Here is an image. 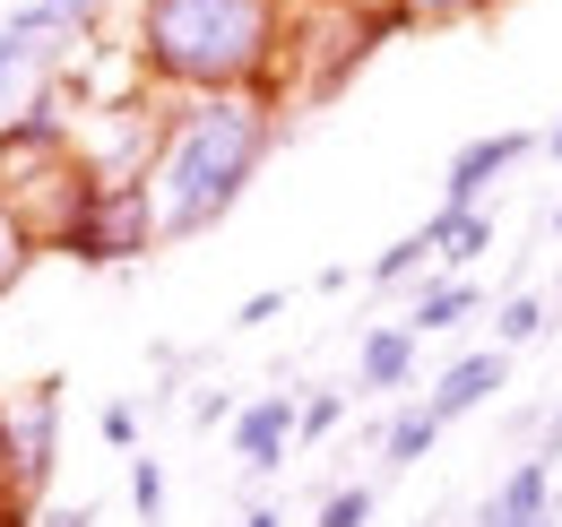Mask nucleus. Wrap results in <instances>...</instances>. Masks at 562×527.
<instances>
[{
    "label": "nucleus",
    "mask_w": 562,
    "mask_h": 527,
    "mask_svg": "<svg viewBox=\"0 0 562 527\" xmlns=\"http://www.w3.org/2000/svg\"><path fill=\"white\" fill-rule=\"evenodd\" d=\"M294 0H139L131 69L182 96H285Z\"/></svg>",
    "instance_id": "f257e3e1"
},
{
    "label": "nucleus",
    "mask_w": 562,
    "mask_h": 527,
    "mask_svg": "<svg viewBox=\"0 0 562 527\" xmlns=\"http://www.w3.org/2000/svg\"><path fill=\"white\" fill-rule=\"evenodd\" d=\"M269 147H278L269 96H182L139 173L147 208H156V243H200L209 225H225L243 208V191L260 182Z\"/></svg>",
    "instance_id": "f03ea898"
},
{
    "label": "nucleus",
    "mask_w": 562,
    "mask_h": 527,
    "mask_svg": "<svg viewBox=\"0 0 562 527\" xmlns=\"http://www.w3.org/2000/svg\"><path fill=\"white\" fill-rule=\"evenodd\" d=\"M53 251H70V260L87 268H131L156 251V208H147V182L139 173H95L87 182V199H78V216L53 234Z\"/></svg>",
    "instance_id": "7ed1b4c3"
},
{
    "label": "nucleus",
    "mask_w": 562,
    "mask_h": 527,
    "mask_svg": "<svg viewBox=\"0 0 562 527\" xmlns=\"http://www.w3.org/2000/svg\"><path fill=\"white\" fill-rule=\"evenodd\" d=\"M70 26H53L35 0H9L0 9V122H18L53 78H61V61H70Z\"/></svg>",
    "instance_id": "20e7f679"
},
{
    "label": "nucleus",
    "mask_w": 562,
    "mask_h": 527,
    "mask_svg": "<svg viewBox=\"0 0 562 527\" xmlns=\"http://www.w3.org/2000/svg\"><path fill=\"white\" fill-rule=\"evenodd\" d=\"M53 475H61V381L44 372V381H26V397L9 406V484L44 511Z\"/></svg>",
    "instance_id": "39448f33"
},
{
    "label": "nucleus",
    "mask_w": 562,
    "mask_h": 527,
    "mask_svg": "<svg viewBox=\"0 0 562 527\" xmlns=\"http://www.w3.org/2000/svg\"><path fill=\"white\" fill-rule=\"evenodd\" d=\"M554 459H562V450H546V441H537L528 459H510V467H502V484L476 502V527H562L554 519V484H562Z\"/></svg>",
    "instance_id": "423d86ee"
},
{
    "label": "nucleus",
    "mask_w": 562,
    "mask_h": 527,
    "mask_svg": "<svg viewBox=\"0 0 562 527\" xmlns=\"http://www.w3.org/2000/svg\"><path fill=\"white\" fill-rule=\"evenodd\" d=\"M502 390H510V355H502V346H468V355L441 363V381L424 390V406H432V424L450 433V424H468L476 406H493Z\"/></svg>",
    "instance_id": "0eeeda50"
},
{
    "label": "nucleus",
    "mask_w": 562,
    "mask_h": 527,
    "mask_svg": "<svg viewBox=\"0 0 562 527\" xmlns=\"http://www.w3.org/2000/svg\"><path fill=\"white\" fill-rule=\"evenodd\" d=\"M528 147H546V138H528V131H485V138H468V147L450 156V173H441V208H485L493 182L528 165Z\"/></svg>",
    "instance_id": "6e6552de"
},
{
    "label": "nucleus",
    "mask_w": 562,
    "mask_h": 527,
    "mask_svg": "<svg viewBox=\"0 0 562 527\" xmlns=\"http://www.w3.org/2000/svg\"><path fill=\"white\" fill-rule=\"evenodd\" d=\"M234 459H243V475H278L285 459H294V390H260L234 406Z\"/></svg>",
    "instance_id": "1a4fd4ad"
},
{
    "label": "nucleus",
    "mask_w": 562,
    "mask_h": 527,
    "mask_svg": "<svg viewBox=\"0 0 562 527\" xmlns=\"http://www.w3.org/2000/svg\"><path fill=\"white\" fill-rule=\"evenodd\" d=\"M416 346H424V337L407 329V321H372L363 346H355V390H363V397L416 390Z\"/></svg>",
    "instance_id": "9d476101"
},
{
    "label": "nucleus",
    "mask_w": 562,
    "mask_h": 527,
    "mask_svg": "<svg viewBox=\"0 0 562 527\" xmlns=\"http://www.w3.org/2000/svg\"><path fill=\"white\" fill-rule=\"evenodd\" d=\"M476 312H485V285L476 277H450V268H424L416 294H407V329L416 337H450V329H468Z\"/></svg>",
    "instance_id": "9b49d317"
},
{
    "label": "nucleus",
    "mask_w": 562,
    "mask_h": 527,
    "mask_svg": "<svg viewBox=\"0 0 562 527\" xmlns=\"http://www.w3.org/2000/svg\"><path fill=\"white\" fill-rule=\"evenodd\" d=\"M424 234H432V268L468 277V268L493 251V208H432V216H424Z\"/></svg>",
    "instance_id": "f8f14e48"
},
{
    "label": "nucleus",
    "mask_w": 562,
    "mask_h": 527,
    "mask_svg": "<svg viewBox=\"0 0 562 527\" xmlns=\"http://www.w3.org/2000/svg\"><path fill=\"white\" fill-rule=\"evenodd\" d=\"M432 441H441L432 406H424V397H407V406H398V415L381 424V467H390V475H407V467H424V459H432Z\"/></svg>",
    "instance_id": "ddd939ff"
},
{
    "label": "nucleus",
    "mask_w": 562,
    "mask_h": 527,
    "mask_svg": "<svg viewBox=\"0 0 562 527\" xmlns=\"http://www.w3.org/2000/svg\"><path fill=\"white\" fill-rule=\"evenodd\" d=\"M546 329H554V303H546V294H502V303H493V346H502V355L537 346Z\"/></svg>",
    "instance_id": "4468645a"
},
{
    "label": "nucleus",
    "mask_w": 562,
    "mask_h": 527,
    "mask_svg": "<svg viewBox=\"0 0 562 527\" xmlns=\"http://www.w3.org/2000/svg\"><path fill=\"white\" fill-rule=\"evenodd\" d=\"M424 268H432V234H424V225H416V234H398V243H390L381 260L363 268V277H372V285H416Z\"/></svg>",
    "instance_id": "2eb2a0df"
},
{
    "label": "nucleus",
    "mask_w": 562,
    "mask_h": 527,
    "mask_svg": "<svg viewBox=\"0 0 562 527\" xmlns=\"http://www.w3.org/2000/svg\"><path fill=\"white\" fill-rule=\"evenodd\" d=\"M372 511H381V484H329L312 527H372Z\"/></svg>",
    "instance_id": "dca6fc26"
},
{
    "label": "nucleus",
    "mask_w": 562,
    "mask_h": 527,
    "mask_svg": "<svg viewBox=\"0 0 562 527\" xmlns=\"http://www.w3.org/2000/svg\"><path fill=\"white\" fill-rule=\"evenodd\" d=\"M390 9H398V26H476L502 0H390Z\"/></svg>",
    "instance_id": "f3484780"
},
{
    "label": "nucleus",
    "mask_w": 562,
    "mask_h": 527,
    "mask_svg": "<svg viewBox=\"0 0 562 527\" xmlns=\"http://www.w3.org/2000/svg\"><path fill=\"white\" fill-rule=\"evenodd\" d=\"M347 424V390H312V397H294V441L312 450V441H329Z\"/></svg>",
    "instance_id": "a211bd4d"
},
{
    "label": "nucleus",
    "mask_w": 562,
    "mask_h": 527,
    "mask_svg": "<svg viewBox=\"0 0 562 527\" xmlns=\"http://www.w3.org/2000/svg\"><path fill=\"white\" fill-rule=\"evenodd\" d=\"M35 251H44V243H35V234L18 225V208L0 199V294H18V277L35 268Z\"/></svg>",
    "instance_id": "6ab92c4d"
},
{
    "label": "nucleus",
    "mask_w": 562,
    "mask_h": 527,
    "mask_svg": "<svg viewBox=\"0 0 562 527\" xmlns=\"http://www.w3.org/2000/svg\"><path fill=\"white\" fill-rule=\"evenodd\" d=\"M131 511H139V527H165V467L139 450H131Z\"/></svg>",
    "instance_id": "aec40b11"
},
{
    "label": "nucleus",
    "mask_w": 562,
    "mask_h": 527,
    "mask_svg": "<svg viewBox=\"0 0 562 527\" xmlns=\"http://www.w3.org/2000/svg\"><path fill=\"white\" fill-rule=\"evenodd\" d=\"M53 26H70V35H104V18H113V0H35Z\"/></svg>",
    "instance_id": "412c9836"
},
{
    "label": "nucleus",
    "mask_w": 562,
    "mask_h": 527,
    "mask_svg": "<svg viewBox=\"0 0 562 527\" xmlns=\"http://www.w3.org/2000/svg\"><path fill=\"white\" fill-rule=\"evenodd\" d=\"M104 441H113V450H139V406H131V397L104 406Z\"/></svg>",
    "instance_id": "4be33fe9"
},
{
    "label": "nucleus",
    "mask_w": 562,
    "mask_h": 527,
    "mask_svg": "<svg viewBox=\"0 0 562 527\" xmlns=\"http://www.w3.org/2000/svg\"><path fill=\"white\" fill-rule=\"evenodd\" d=\"M285 312V294L278 285H269V294H251V303H243V312H234V329H269V321H278Z\"/></svg>",
    "instance_id": "5701e85b"
},
{
    "label": "nucleus",
    "mask_w": 562,
    "mask_h": 527,
    "mask_svg": "<svg viewBox=\"0 0 562 527\" xmlns=\"http://www.w3.org/2000/svg\"><path fill=\"white\" fill-rule=\"evenodd\" d=\"M191 424H234V397H225V390H200V397H191Z\"/></svg>",
    "instance_id": "b1692460"
},
{
    "label": "nucleus",
    "mask_w": 562,
    "mask_h": 527,
    "mask_svg": "<svg viewBox=\"0 0 562 527\" xmlns=\"http://www.w3.org/2000/svg\"><path fill=\"white\" fill-rule=\"evenodd\" d=\"M35 527H95V511H87V502H53Z\"/></svg>",
    "instance_id": "393cba45"
},
{
    "label": "nucleus",
    "mask_w": 562,
    "mask_h": 527,
    "mask_svg": "<svg viewBox=\"0 0 562 527\" xmlns=\"http://www.w3.org/2000/svg\"><path fill=\"white\" fill-rule=\"evenodd\" d=\"M234 527H285V511H278V502H251V511H243Z\"/></svg>",
    "instance_id": "a878e982"
},
{
    "label": "nucleus",
    "mask_w": 562,
    "mask_h": 527,
    "mask_svg": "<svg viewBox=\"0 0 562 527\" xmlns=\"http://www.w3.org/2000/svg\"><path fill=\"white\" fill-rule=\"evenodd\" d=\"M0 484H9V397H0Z\"/></svg>",
    "instance_id": "bb28decb"
},
{
    "label": "nucleus",
    "mask_w": 562,
    "mask_h": 527,
    "mask_svg": "<svg viewBox=\"0 0 562 527\" xmlns=\"http://www.w3.org/2000/svg\"><path fill=\"white\" fill-rule=\"evenodd\" d=\"M546 450H562V406H554V415H546Z\"/></svg>",
    "instance_id": "cd10ccee"
},
{
    "label": "nucleus",
    "mask_w": 562,
    "mask_h": 527,
    "mask_svg": "<svg viewBox=\"0 0 562 527\" xmlns=\"http://www.w3.org/2000/svg\"><path fill=\"white\" fill-rule=\"evenodd\" d=\"M546 156H554V165H562V122H554V131H546Z\"/></svg>",
    "instance_id": "c85d7f7f"
},
{
    "label": "nucleus",
    "mask_w": 562,
    "mask_h": 527,
    "mask_svg": "<svg viewBox=\"0 0 562 527\" xmlns=\"http://www.w3.org/2000/svg\"><path fill=\"white\" fill-rule=\"evenodd\" d=\"M329 9H372V0H329Z\"/></svg>",
    "instance_id": "c756f323"
},
{
    "label": "nucleus",
    "mask_w": 562,
    "mask_h": 527,
    "mask_svg": "<svg viewBox=\"0 0 562 527\" xmlns=\"http://www.w3.org/2000/svg\"><path fill=\"white\" fill-rule=\"evenodd\" d=\"M554 234H562V199H554Z\"/></svg>",
    "instance_id": "7c9ffc66"
},
{
    "label": "nucleus",
    "mask_w": 562,
    "mask_h": 527,
    "mask_svg": "<svg viewBox=\"0 0 562 527\" xmlns=\"http://www.w3.org/2000/svg\"><path fill=\"white\" fill-rule=\"evenodd\" d=\"M554 312H562V294H554Z\"/></svg>",
    "instance_id": "2f4dec72"
}]
</instances>
